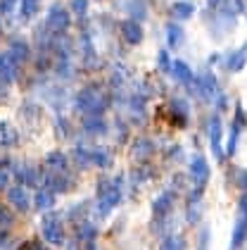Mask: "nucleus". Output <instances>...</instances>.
Instances as JSON below:
<instances>
[{"mask_svg":"<svg viewBox=\"0 0 247 250\" xmlns=\"http://www.w3.org/2000/svg\"><path fill=\"white\" fill-rule=\"evenodd\" d=\"M67 12L62 10V7H55L53 12H50V17H48V26L53 29V31H59V29H64L67 26Z\"/></svg>","mask_w":247,"mask_h":250,"instance_id":"obj_5","label":"nucleus"},{"mask_svg":"<svg viewBox=\"0 0 247 250\" xmlns=\"http://www.w3.org/2000/svg\"><path fill=\"white\" fill-rule=\"evenodd\" d=\"M219 143H221V126H219V122H214V126H211V146H214L216 155H221V150H219Z\"/></svg>","mask_w":247,"mask_h":250,"instance_id":"obj_11","label":"nucleus"},{"mask_svg":"<svg viewBox=\"0 0 247 250\" xmlns=\"http://www.w3.org/2000/svg\"><path fill=\"white\" fill-rule=\"evenodd\" d=\"M15 5V0H0V12H10Z\"/></svg>","mask_w":247,"mask_h":250,"instance_id":"obj_17","label":"nucleus"},{"mask_svg":"<svg viewBox=\"0 0 247 250\" xmlns=\"http://www.w3.org/2000/svg\"><path fill=\"white\" fill-rule=\"evenodd\" d=\"M17 143V131L12 124L0 122V146H15Z\"/></svg>","mask_w":247,"mask_h":250,"instance_id":"obj_6","label":"nucleus"},{"mask_svg":"<svg viewBox=\"0 0 247 250\" xmlns=\"http://www.w3.org/2000/svg\"><path fill=\"white\" fill-rule=\"evenodd\" d=\"M31 198H29V193H26V188L24 186H15L12 191H10V203L17 208V210H26L31 203H29Z\"/></svg>","mask_w":247,"mask_h":250,"instance_id":"obj_4","label":"nucleus"},{"mask_svg":"<svg viewBox=\"0 0 247 250\" xmlns=\"http://www.w3.org/2000/svg\"><path fill=\"white\" fill-rule=\"evenodd\" d=\"M173 10H178V17H188V15H190L188 5H178V7H173Z\"/></svg>","mask_w":247,"mask_h":250,"instance_id":"obj_18","label":"nucleus"},{"mask_svg":"<svg viewBox=\"0 0 247 250\" xmlns=\"http://www.w3.org/2000/svg\"><path fill=\"white\" fill-rule=\"evenodd\" d=\"M247 60V45H245V50H240L235 58H230V69H240V64Z\"/></svg>","mask_w":247,"mask_h":250,"instance_id":"obj_14","label":"nucleus"},{"mask_svg":"<svg viewBox=\"0 0 247 250\" xmlns=\"http://www.w3.org/2000/svg\"><path fill=\"white\" fill-rule=\"evenodd\" d=\"M36 7H38V0H21V15L24 17H31L36 12Z\"/></svg>","mask_w":247,"mask_h":250,"instance_id":"obj_13","label":"nucleus"},{"mask_svg":"<svg viewBox=\"0 0 247 250\" xmlns=\"http://www.w3.org/2000/svg\"><path fill=\"white\" fill-rule=\"evenodd\" d=\"M192 176H195L197 186H205V181H207V176H209V169H207V165H205V160H195V162H192Z\"/></svg>","mask_w":247,"mask_h":250,"instance_id":"obj_8","label":"nucleus"},{"mask_svg":"<svg viewBox=\"0 0 247 250\" xmlns=\"http://www.w3.org/2000/svg\"><path fill=\"white\" fill-rule=\"evenodd\" d=\"M43 236H45L50 243H62V238H64L62 219H59V217H55V214L45 217V219H43Z\"/></svg>","mask_w":247,"mask_h":250,"instance_id":"obj_2","label":"nucleus"},{"mask_svg":"<svg viewBox=\"0 0 247 250\" xmlns=\"http://www.w3.org/2000/svg\"><path fill=\"white\" fill-rule=\"evenodd\" d=\"M119 198H121V184H119V181L102 186V191H100V212L107 214V212L119 203Z\"/></svg>","mask_w":247,"mask_h":250,"instance_id":"obj_1","label":"nucleus"},{"mask_svg":"<svg viewBox=\"0 0 247 250\" xmlns=\"http://www.w3.org/2000/svg\"><path fill=\"white\" fill-rule=\"evenodd\" d=\"M5 184H7V174H5L2 169H0V191L5 188Z\"/></svg>","mask_w":247,"mask_h":250,"instance_id":"obj_20","label":"nucleus"},{"mask_svg":"<svg viewBox=\"0 0 247 250\" xmlns=\"http://www.w3.org/2000/svg\"><path fill=\"white\" fill-rule=\"evenodd\" d=\"M164 250H181V241H169Z\"/></svg>","mask_w":247,"mask_h":250,"instance_id":"obj_19","label":"nucleus"},{"mask_svg":"<svg viewBox=\"0 0 247 250\" xmlns=\"http://www.w3.org/2000/svg\"><path fill=\"white\" fill-rule=\"evenodd\" d=\"M17 179L21 181V186H24V184H26V186H34V184H38V172L24 165V167H17Z\"/></svg>","mask_w":247,"mask_h":250,"instance_id":"obj_7","label":"nucleus"},{"mask_svg":"<svg viewBox=\"0 0 247 250\" xmlns=\"http://www.w3.org/2000/svg\"><path fill=\"white\" fill-rule=\"evenodd\" d=\"M173 74L178 79H183V81H192V74H190V69L186 64H181V62H176L173 64Z\"/></svg>","mask_w":247,"mask_h":250,"instance_id":"obj_10","label":"nucleus"},{"mask_svg":"<svg viewBox=\"0 0 247 250\" xmlns=\"http://www.w3.org/2000/svg\"><path fill=\"white\" fill-rule=\"evenodd\" d=\"M245 236H247V198L243 200V208H240V217H238V224H235V246H240L243 241H245Z\"/></svg>","mask_w":247,"mask_h":250,"instance_id":"obj_3","label":"nucleus"},{"mask_svg":"<svg viewBox=\"0 0 247 250\" xmlns=\"http://www.w3.org/2000/svg\"><path fill=\"white\" fill-rule=\"evenodd\" d=\"M19 250H50L43 241H38V238H31V241H26V243H21Z\"/></svg>","mask_w":247,"mask_h":250,"instance_id":"obj_12","label":"nucleus"},{"mask_svg":"<svg viewBox=\"0 0 247 250\" xmlns=\"http://www.w3.org/2000/svg\"><path fill=\"white\" fill-rule=\"evenodd\" d=\"M133 29H135L133 24H126V26H124V34H126V36H129V39H131V41H138V39H140V31L135 34Z\"/></svg>","mask_w":247,"mask_h":250,"instance_id":"obj_15","label":"nucleus"},{"mask_svg":"<svg viewBox=\"0 0 247 250\" xmlns=\"http://www.w3.org/2000/svg\"><path fill=\"white\" fill-rule=\"evenodd\" d=\"M5 224H10V212L0 208V227H5Z\"/></svg>","mask_w":247,"mask_h":250,"instance_id":"obj_16","label":"nucleus"},{"mask_svg":"<svg viewBox=\"0 0 247 250\" xmlns=\"http://www.w3.org/2000/svg\"><path fill=\"white\" fill-rule=\"evenodd\" d=\"M36 208L38 210H48V208H53V191H38L36 195Z\"/></svg>","mask_w":247,"mask_h":250,"instance_id":"obj_9","label":"nucleus"}]
</instances>
